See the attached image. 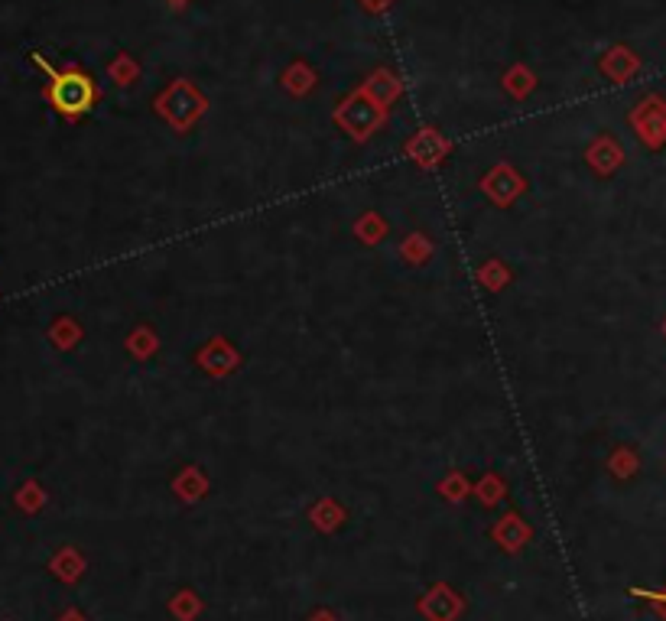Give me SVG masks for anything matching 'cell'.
<instances>
[{
    "label": "cell",
    "instance_id": "cell-1",
    "mask_svg": "<svg viewBox=\"0 0 666 621\" xmlns=\"http://www.w3.org/2000/svg\"><path fill=\"white\" fill-rule=\"evenodd\" d=\"M46 98L49 105L56 108L62 118H78L95 105V82L88 79L82 69H49V85H46Z\"/></svg>",
    "mask_w": 666,
    "mask_h": 621
},
{
    "label": "cell",
    "instance_id": "cell-2",
    "mask_svg": "<svg viewBox=\"0 0 666 621\" xmlns=\"http://www.w3.org/2000/svg\"><path fill=\"white\" fill-rule=\"evenodd\" d=\"M634 595H641V599H647L650 605H657L660 612L666 615V589H663V592H644V589H634Z\"/></svg>",
    "mask_w": 666,
    "mask_h": 621
},
{
    "label": "cell",
    "instance_id": "cell-3",
    "mask_svg": "<svg viewBox=\"0 0 666 621\" xmlns=\"http://www.w3.org/2000/svg\"><path fill=\"white\" fill-rule=\"evenodd\" d=\"M316 621H332V618H329V615H319Z\"/></svg>",
    "mask_w": 666,
    "mask_h": 621
}]
</instances>
